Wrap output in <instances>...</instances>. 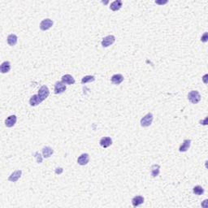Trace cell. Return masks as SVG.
I'll use <instances>...</instances> for the list:
<instances>
[{
  "instance_id": "6da1fadb",
  "label": "cell",
  "mask_w": 208,
  "mask_h": 208,
  "mask_svg": "<svg viewBox=\"0 0 208 208\" xmlns=\"http://www.w3.org/2000/svg\"><path fill=\"white\" fill-rule=\"evenodd\" d=\"M188 99L193 104H197L201 100V95L197 90H192L188 94Z\"/></svg>"
},
{
  "instance_id": "7a4b0ae2",
  "label": "cell",
  "mask_w": 208,
  "mask_h": 208,
  "mask_svg": "<svg viewBox=\"0 0 208 208\" xmlns=\"http://www.w3.org/2000/svg\"><path fill=\"white\" fill-rule=\"evenodd\" d=\"M153 119H154V116L152 113H148L146 114L145 116H143L141 119V126L142 127H149V126L151 125L152 122H153Z\"/></svg>"
},
{
  "instance_id": "3957f363",
  "label": "cell",
  "mask_w": 208,
  "mask_h": 208,
  "mask_svg": "<svg viewBox=\"0 0 208 208\" xmlns=\"http://www.w3.org/2000/svg\"><path fill=\"white\" fill-rule=\"evenodd\" d=\"M37 95L39 96V98L41 99L42 101H44L45 99L48 98V96L50 95V90L48 89V87L46 86H42L38 90V94Z\"/></svg>"
},
{
  "instance_id": "277c9868",
  "label": "cell",
  "mask_w": 208,
  "mask_h": 208,
  "mask_svg": "<svg viewBox=\"0 0 208 208\" xmlns=\"http://www.w3.org/2000/svg\"><path fill=\"white\" fill-rule=\"evenodd\" d=\"M53 20L50 19H45L40 23V29L42 31H46L53 26Z\"/></svg>"
},
{
  "instance_id": "5b68a950",
  "label": "cell",
  "mask_w": 208,
  "mask_h": 208,
  "mask_svg": "<svg viewBox=\"0 0 208 208\" xmlns=\"http://www.w3.org/2000/svg\"><path fill=\"white\" fill-rule=\"evenodd\" d=\"M66 85L63 81H57L55 84V94H63L66 90Z\"/></svg>"
},
{
  "instance_id": "8992f818",
  "label": "cell",
  "mask_w": 208,
  "mask_h": 208,
  "mask_svg": "<svg viewBox=\"0 0 208 208\" xmlns=\"http://www.w3.org/2000/svg\"><path fill=\"white\" fill-rule=\"evenodd\" d=\"M116 42V37L114 35H108L105 37L102 41V46L103 47H108Z\"/></svg>"
},
{
  "instance_id": "52a82bcc",
  "label": "cell",
  "mask_w": 208,
  "mask_h": 208,
  "mask_svg": "<svg viewBox=\"0 0 208 208\" xmlns=\"http://www.w3.org/2000/svg\"><path fill=\"white\" fill-rule=\"evenodd\" d=\"M89 161V155L86 153L81 155L77 159V163L81 166L86 165Z\"/></svg>"
},
{
  "instance_id": "ba28073f",
  "label": "cell",
  "mask_w": 208,
  "mask_h": 208,
  "mask_svg": "<svg viewBox=\"0 0 208 208\" xmlns=\"http://www.w3.org/2000/svg\"><path fill=\"white\" fill-rule=\"evenodd\" d=\"M17 117L15 115H12V116H8L6 120H5V125L7 126V128H12L16 124H17Z\"/></svg>"
},
{
  "instance_id": "9c48e42d",
  "label": "cell",
  "mask_w": 208,
  "mask_h": 208,
  "mask_svg": "<svg viewBox=\"0 0 208 208\" xmlns=\"http://www.w3.org/2000/svg\"><path fill=\"white\" fill-rule=\"evenodd\" d=\"M21 175H22V171L17 170L11 174L10 176L8 177V181L11 182H17L21 177Z\"/></svg>"
},
{
  "instance_id": "30bf717a",
  "label": "cell",
  "mask_w": 208,
  "mask_h": 208,
  "mask_svg": "<svg viewBox=\"0 0 208 208\" xmlns=\"http://www.w3.org/2000/svg\"><path fill=\"white\" fill-rule=\"evenodd\" d=\"M99 144L101 146H102L103 148H107L109 147L110 145H112V140L111 137H102L100 142H99Z\"/></svg>"
},
{
  "instance_id": "8fae6325",
  "label": "cell",
  "mask_w": 208,
  "mask_h": 208,
  "mask_svg": "<svg viewBox=\"0 0 208 208\" xmlns=\"http://www.w3.org/2000/svg\"><path fill=\"white\" fill-rule=\"evenodd\" d=\"M62 81H63L65 85H73L75 84L76 81L73 78V76L70 74H66V75H63L62 76Z\"/></svg>"
},
{
  "instance_id": "7c38bea8",
  "label": "cell",
  "mask_w": 208,
  "mask_h": 208,
  "mask_svg": "<svg viewBox=\"0 0 208 208\" xmlns=\"http://www.w3.org/2000/svg\"><path fill=\"white\" fill-rule=\"evenodd\" d=\"M11 63L9 61H4L0 65V72L2 73H7L10 72Z\"/></svg>"
},
{
  "instance_id": "4fadbf2b",
  "label": "cell",
  "mask_w": 208,
  "mask_h": 208,
  "mask_svg": "<svg viewBox=\"0 0 208 208\" xmlns=\"http://www.w3.org/2000/svg\"><path fill=\"white\" fill-rule=\"evenodd\" d=\"M122 1L121 0H116L114 1L113 3L111 4L110 5V9L113 12H116V11H119L121 7H122Z\"/></svg>"
},
{
  "instance_id": "5bb4252c",
  "label": "cell",
  "mask_w": 208,
  "mask_h": 208,
  "mask_svg": "<svg viewBox=\"0 0 208 208\" xmlns=\"http://www.w3.org/2000/svg\"><path fill=\"white\" fill-rule=\"evenodd\" d=\"M42 102V101L41 100V99L39 98V96L37 95V94H34V95L32 96L30 99V106H32V107L37 106V105H39L40 103H41Z\"/></svg>"
},
{
  "instance_id": "9a60e30c",
  "label": "cell",
  "mask_w": 208,
  "mask_h": 208,
  "mask_svg": "<svg viewBox=\"0 0 208 208\" xmlns=\"http://www.w3.org/2000/svg\"><path fill=\"white\" fill-rule=\"evenodd\" d=\"M190 145H191V140L189 139H185L184 140V142L182 143V145L180 146L179 148V151L180 152H185L189 150V148L190 147Z\"/></svg>"
},
{
  "instance_id": "2e32d148",
  "label": "cell",
  "mask_w": 208,
  "mask_h": 208,
  "mask_svg": "<svg viewBox=\"0 0 208 208\" xmlns=\"http://www.w3.org/2000/svg\"><path fill=\"white\" fill-rule=\"evenodd\" d=\"M111 81L114 84V85H119L120 83L123 82L124 81V76L121 75V74H115L112 76L111 78Z\"/></svg>"
},
{
  "instance_id": "e0dca14e",
  "label": "cell",
  "mask_w": 208,
  "mask_h": 208,
  "mask_svg": "<svg viewBox=\"0 0 208 208\" xmlns=\"http://www.w3.org/2000/svg\"><path fill=\"white\" fill-rule=\"evenodd\" d=\"M145 199L142 196H135L134 198L132 199V204L133 207H138L140 205H142L144 203Z\"/></svg>"
},
{
  "instance_id": "ac0fdd59",
  "label": "cell",
  "mask_w": 208,
  "mask_h": 208,
  "mask_svg": "<svg viewBox=\"0 0 208 208\" xmlns=\"http://www.w3.org/2000/svg\"><path fill=\"white\" fill-rule=\"evenodd\" d=\"M17 41H18V37H17L16 34H10V35H8L7 38V43L11 46H16L17 43Z\"/></svg>"
},
{
  "instance_id": "d6986e66",
  "label": "cell",
  "mask_w": 208,
  "mask_h": 208,
  "mask_svg": "<svg viewBox=\"0 0 208 208\" xmlns=\"http://www.w3.org/2000/svg\"><path fill=\"white\" fill-rule=\"evenodd\" d=\"M54 150L50 146H45L42 149V155L44 158H49L53 155Z\"/></svg>"
},
{
  "instance_id": "ffe728a7",
  "label": "cell",
  "mask_w": 208,
  "mask_h": 208,
  "mask_svg": "<svg viewBox=\"0 0 208 208\" xmlns=\"http://www.w3.org/2000/svg\"><path fill=\"white\" fill-rule=\"evenodd\" d=\"M160 172V166L159 164H154L151 167V176L153 177L158 176Z\"/></svg>"
},
{
  "instance_id": "44dd1931",
  "label": "cell",
  "mask_w": 208,
  "mask_h": 208,
  "mask_svg": "<svg viewBox=\"0 0 208 208\" xmlns=\"http://www.w3.org/2000/svg\"><path fill=\"white\" fill-rule=\"evenodd\" d=\"M193 192L196 195H202L204 194V189L202 188V186H200V185H196L193 189Z\"/></svg>"
},
{
  "instance_id": "7402d4cb",
  "label": "cell",
  "mask_w": 208,
  "mask_h": 208,
  "mask_svg": "<svg viewBox=\"0 0 208 208\" xmlns=\"http://www.w3.org/2000/svg\"><path fill=\"white\" fill-rule=\"evenodd\" d=\"M95 81V76H85L81 80V83L82 84H86V83L93 82Z\"/></svg>"
},
{
  "instance_id": "603a6c76",
  "label": "cell",
  "mask_w": 208,
  "mask_h": 208,
  "mask_svg": "<svg viewBox=\"0 0 208 208\" xmlns=\"http://www.w3.org/2000/svg\"><path fill=\"white\" fill-rule=\"evenodd\" d=\"M33 155L37 158V162L38 163H41L42 162V156L40 155L39 152H35V153L33 154Z\"/></svg>"
},
{
  "instance_id": "cb8c5ba5",
  "label": "cell",
  "mask_w": 208,
  "mask_h": 208,
  "mask_svg": "<svg viewBox=\"0 0 208 208\" xmlns=\"http://www.w3.org/2000/svg\"><path fill=\"white\" fill-rule=\"evenodd\" d=\"M207 39H208V37H207V33L206 32V33L202 36L201 37V41L202 42H207Z\"/></svg>"
},
{
  "instance_id": "d4e9b609",
  "label": "cell",
  "mask_w": 208,
  "mask_h": 208,
  "mask_svg": "<svg viewBox=\"0 0 208 208\" xmlns=\"http://www.w3.org/2000/svg\"><path fill=\"white\" fill-rule=\"evenodd\" d=\"M63 168H57L56 169H55V173L56 174H61L62 172H63Z\"/></svg>"
},
{
  "instance_id": "484cf974",
  "label": "cell",
  "mask_w": 208,
  "mask_h": 208,
  "mask_svg": "<svg viewBox=\"0 0 208 208\" xmlns=\"http://www.w3.org/2000/svg\"><path fill=\"white\" fill-rule=\"evenodd\" d=\"M207 202H208V200L207 199H206V200H204V202L202 204V207H205V208H207L208 207L207 205Z\"/></svg>"
},
{
  "instance_id": "4316f807",
  "label": "cell",
  "mask_w": 208,
  "mask_h": 208,
  "mask_svg": "<svg viewBox=\"0 0 208 208\" xmlns=\"http://www.w3.org/2000/svg\"><path fill=\"white\" fill-rule=\"evenodd\" d=\"M168 2L167 1H165V2H159V1H155V4H167Z\"/></svg>"
},
{
  "instance_id": "83f0119b",
  "label": "cell",
  "mask_w": 208,
  "mask_h": 208,
  "mask_svg": "<svg viewBox=\"0 0 208 208\" xmlns=\"http://www.w3.org/2000/svg\"><path fill=\"white\" fill-rule=\"evenodd\" d=\"M207 75H205V76H203V81H204V82L206 83V84L207 83V81H206V78H207Z\"/></svg>"
}]
</instances>
